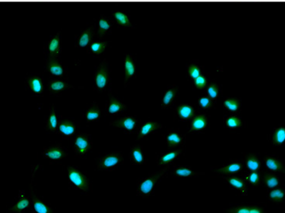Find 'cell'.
Segmentation results:
<instances>
[{
    "label": "cell",
    "mask_w": 285,
    "mask_h": 213,
    "mask_svg": "<svg viewBox=\"0 0 285 213\" xmlns=\"http://www.w3.org/2000/svg\"><path fill=\"white\" fill-rule=\"evenodd\" d=\"M163 128V126L159 122H154L153 120L146 121V122H141L139 128L136 130L135 134L136 135L138 140L148 139L150 136L156 134L158 131Z\"/></svg>",
    "instance_id": "cell-12"
},
{
    "label": "cell",
    "mask_w": 285,
    "mask_h": 213,
    "mask_svg": "<svg viewBox=\"0 0 285 213\" xmlns=\"http://www.w3.org/2000/svg\"><path fill=\"white\" fill-rule=\"evenodd\" d=\"M208 82H210V80H208V76L203 73L201 76L196 78V80H193L192 84L196 90H202L206 88Z\"/></svg>",
    "instance_id": "cell-45"
},
{
    "label": "cell",
    "mask_w": 285,
    "mask_h": 213,
    "mask_svg": "<svg viewBox=\"0 0 285 213\" xmlns=\"http://www.w3.org/2000/svg\"><path fill=\"white\" fill-rule=\"evenodd\" d=\"M128 106L117 96L108 93L106 102V114L110 116H117L124 114Z\"/></svg>",
    "instance_id": "cell-14"
},
{
    "label": "cell",
    "mask_w": 285,
    "mask_h": 213,
    "mask_svg": "<svg viewBox=\"0 0 285 213\" xmlns=\"http://www.w3.org/2000/svg\"><path fill=\"white\" fill-rule=\"evenodd\" d=\"M228 187L236 190L242 196H246L249 190L246 180L240 174H232V176H222Z\"/></svg>",
    "instance_id": "cell-16"
},
{
    "label": "cell",
    "mask_w": 285,
    "mask_h": 213,
    "mask_svg": "<svg viewBox=\"0 0 285 213\" xmlns=\"http://www.w3.org/2000/svg\"><path fill=\"white\" fill-rule=\"evenodd\" d=\"M110 87H111V80H110L108 62L104 59L100 66L96 67L93 78V90L98 94H101L110 90Z\"/></svg>",
    "instance_id": "cell-3"
},
{
    "label": "cell",
    "mask_w": 285,
    "mask_h": 213,
    "mask_svg": "<svg viewBox=\"0 0 285 213\" xmlns=\"http://www.w3.org/2000/svg\"><path fill=\"white\" fill-rule=\"evenodd\" d=\"M107 45H108V42L102 39L100 40H93L91 44L88 46V53L93 55L94 57H100V55L105 52Z\"/></svg>",
    "instance_id": "cell-42"
},
{
    "label": "cell",
    "mask_w": 285,
    "mask_h": 213,
    "mask_svg": "<svg viewBox=\"0 0 285 213\" xmlns=\"http://www.w3.org/2000/svg\"><path fill=\"white\" fill-rule=\"evenodd\" d=\"M186 68H187L188 76L189 78L192 81L196 80V78L198 77V76L204 73L202 66H200V64L194 63V62L188 63Z\"/></svg>",
    "instance_id": "cell-43"
},
{
    "label": "cell",
    "mask_w": 285,
    "mask_h": 213,
    "mask_svg": "<svg viewBox=\"0 0 285 213\" xmlns=\"http://www.w3.org/2000/svg\"><path fill=\"white\" fill-rule=\"evenodd\" d=\"M178 87L176 84L169 86L167 90L162 92V108H170L174 106L178 100Z\"/></svg>",
    "instance_id": "cell-23"
},
{
    "label": "cell",
    "mask_w": 285,
    "mask_h": 213,
    "mask_svg": "<svg viewBox=\"0 0 285 213\" xmlns=\"http://www.w3.org/2000/svg\"><path fill=\"white\" fill-rule=\"evenodd\" d=\"M40 2H42V1H44V0H40ZM45 1H46V2H48V1H50V0H45Z\"/></svg>",
    "instance_id": "cell-47"
},
{
    "label": "cell",
    "mask_w": 285,
    "mask_h": 213,
    "mask_svg": "<svg viewBox=\"0 0 285 213\" xmlns=\"http://www.w3.org/2000/svg\"><path fill=\"white\" fill-rule=\"evenodd\" d=\"M112 24H114V22H112L111 18H108L106 16L102 15L98 18L96 25V36L102 39L106 35L111 33Z\"/></svg>",
    "instance_id": "cell-29"
},
{
    "label": "cell",
    "mask_w": 285,
    "mask_h": 213,
    "mask_svg": "<svg viewBox=\"0 0 285 213\" xmlns=\"http://www.w3.org/2000/svg\"><path fill=\"white\" fill-rule=\"evenodd\" d=\"M260 172H248V170H242L241 176L245 178L248 186L250 188H258L261 186V173Z\"/></svg>",
    "instance_id": "cell-37"
},
{
    "label": "cell",
    "mask_w": 285,
    "mask_h": 213,
    "mask_svg": "<svg viewBox=\"0 0 285 213\" xmlns=\"http://www.w3.org/2000/svg\"><path fill=\"white\" fill-rule=\"evenodd\" d=\"M263 167L268 172L274 174L284 173V163L283 159L278 158L276 156L266 155L263 160Z\"/></svg>",
    "instance_id": "cell-21"
},
{
    "label": "cell",
    "mask_w": 285,
    "mask_h": 213,
    "mask_svg": "<svg viewBox=\"0 0 285 213\" xmlns=\"http://www.w3.org/2000/svg\"><path fill=\"white\" fill-rule=\"evenodd\" d=\"M224 106L226 112L228 114H240L241 104L240 98L236 97H226L224 100Z\"/></svg>",
    "instance_id": "cell-36"
},
{
    "label": "cell",
    "mask_w": 285,
    "mask_h": 213,
    "mask_svg": "<svg viewBox=\"0 0 285 213\" xmlns=\"http://www.w3.org/2000/svg\"><path fill=\"white\" fill-rule=\"evenodd\" d=\"M140 124V120L134 116L121 114L110 121V126L122 130L125 134H134L136 132Z\"/></svg>",
    "instance_id": "cell-6"
},
{
    "label": "cell",
    "mask_w": 285,
    "mask_h": 213,
    "mask_svg": "<svg viewBox=\"0 0 285 213\" xmlns=\"http://www.w3.org/2000/svg\"><path fill=\"white\" fill-rule=\"evenodd\" d=\"M129 159L131 164L144 165L148 163V156L142 150V146L135 144L131 146L129 152Z\"/></svg>",
    "instance_id": "cell-27"
},
{
    "label": "cell",
    "mask_w": 285,
    "mask_h": 213,
    "mask_svg": "<svg viewBox=\"0 0 285 213\" xmlns=\"http://www.w3.org/2000/svg\"><path fill=\"white\" fill-rule=\"evenodd\" d=\"M102 110L100 108L96 102L94 101L88 108H84L82 112V119L86 122L90 124L98 122L101 119Z\"/></svg>",
    "instance_id": "cell-22"
},
{
    "label": "cell",
    "mask_w": 285,
    "mask_h": 213,
    "mask_svg": "<svg viewBox=\"0 0 285 213\" xmlns=\"http://www.w3.org/2000/svg\"><path fill=\"white\" fill-rule=\"evenodd\" d=\"M78 130V126L74 121L68 117H59L58 128L57 132L62 138L66 140H70L76 136Z\"/></svg>",
    "instance_id": "cell-9"
},
{
    "label": "cell",
    "mask_w": 285,
    "mask_h": 213,
    "mask_svg": "<svg viewBox=\"0 0 285 213\" xmlns=\"http://www.w3.org/2000/svg\"><path fill=\"white\" fill-rule=\"evenodd\" d=\"M46 70L48 72L50 76L57 80H67V67L60 62V59L48 58L46 62Z\"/></svg>",
    "instance_id": "cell-10"
},
{
    "label": "cell",
    "mask_w": 285,
    "mask_h": 213,
    "mask_svg": "<svg viewBox=\"0 0 285 213\" xmlns=\"http://www.w3.org/2000/svg\"><path fill=\"white\" fill-rule=\"evenodd\" d=\"M70 140L74 156L78 158H86L88 154L93 149V143L90 134L86 132H77Z\"/></svg>",
    "instance_id": "cell-4"
},
{
    "label": "cell",
    "mask_w": 285,
    "mask_h": 213,
    "mask_svg": "<svg viewBox=\"0 0 285 213\" xmlns=\"http://www.w3.org/2000/svg\"><path fill=\"white\" fill-rule=\"evenodd\" d=\"M206 94L211 100L216 101L222 96V87L221 84H218L216 82L211 81L207 84L206 88H204Z\"/></svg>",
    "instance_id": "cell-41"
},
{
    "label": "cell",
    "mask_w": 285,
    "mask_h": 213,
    "mask_svg": "<svg viewBox=\"0 0 285 213\" xmlns=\"http://www.w3.org/2000/svg\"><path fill=\"white\" fill-rule=\"evenodd\" d=\"M173 172H172V176L179 178H194L198 174H202L196 173L193 172L191 166H186V165H177L173 164H172Z\"/></svg>",
    "instance_id": "cell-34"
},
{
    "label": "cell",
    "mask_w": 285,
    "mask_h": 213,
    "mask_svg": "<svg viewBox=\"0 0 285 213\" xmlns=\"http://www.w3.org/2000/svg\"><path fill=\"white\" fill-rule=\"evenodd\" d=\"M242 163H244V170L260 172L263 168V160L260 156L256 154H244Z\"/></svg>",
    "instance_id": "cell-24"
},
{
    "label": "cell",
    "mask_w": 285,
    "mask_h": 213,
    "mask_svg": "<svg viewBox=\"0 0 285 213\" xmlns=\"http://www.w3.org/2000/svg\"><path fill=\"white\" fill-rule=\"evenodd\" d=\"M174 112L176 121L188 122L197 114V110L191 104H180L174 108Z\"/></svg>",
    "instance_id": "cell-15"
},
{
    "label": "cell",
    "mask_w": 285,
    "mask_h": 213,
    "mask_svg": "<svg viewBox=\"0 0 285 213\" xmlns=\"http://www.w3.org/2000/svg\"><path fill=\"white\" fill-rule=\"evenodd\" d=\"M60 32L50 36L44 44V52L48 58L60 59L62 52V43H60Z\"/></svg>",
    "instance_id": "cell-13"
},
{
    "label": "cell",
    "mask_w": 285,
    "mask_h": 213,
    "mask_svg": "<svg viewBox=\"0 0 285 213\" xmlns=\"http://www.w3.org/2000/svg\"><path fill=\"white\" fill-rule=\"evenodd\" d=\"M261 184L266 188L268 190L280 186L283 177L279 174L272 173L261 169Z\"/></svg>",
    "instance_id": "cell-25"
},
{
    "label": "cell",
    "mask_w": 285,
    "mask_h": 213,
    "mask_svg": "<svg viewBox=\"0 0 285 213\" xmlns=\"http://www.w3.org/2000/svg\"><path fill=\"white\" fill-rule=\"evenodd\" d=\"M244 126L240 114H228L224 116V126L230 130H236Z\"/></svg>",
    "instance_id": "cell-35"
},
{
    "label": "cell",
    "mask_w": 285,
    "mask_h": 213,
    "mask_svg": "<svg viewBox=\"0 0 285 213\" xmlns=\"http://www.w3.org/2000/svg\"><path fill=\"white\" fill-rule=\"evenodd\" d=\"M59 117L60 116L56 115L55 112L54 104H52V108L50 110V114L48 116L46 121V130L49 132L56 134L58 128Z\"/></svg>",
    "instance_id": "cell-39"
},
{
    "label": "cell",
    "mask_w": 285,
    "mask_h": 213,
    "mask_svg": "<svg viewBox=\"0 0 285 213\" xmlns=\"http://www.w3.org/2000/svg\"><path fill=\"white\" fill-rule=\"evenodd\" d=\"M31 198H32V204H31L30 210L32 212L50 213L53 212V208L50 203L42 201L36 196L31 197Z\"/></svg>",
    "instance_id": "cell-38"
},
{
    "label": "cell",
    "mask_w": 285,
    "mask_h": 213,
    "mask_svg": "<svg viewBox=\"0 0 285 213\" xmlns=\"http://www.w3.org/2000/svg\"><path fill=\"white\" fill-rule=\"evenodd\" d=\"M26 88L34 96L42 97L44 96L43 78L40 74H31L26 78Z\"/></svg>",
    "instance_id": "cell-19"
},
{
    "label": "cell",
    "mask_w": 285,
    "mask_h": 213,
    "mask_svg": "<svg viewBox=\"0 0 285 213\" xmlns=\"http://www.w3.org/2000/svg\"><path fill=\"white\" fill-rule=\"evenodd\" d=\"M268 201L269 202H274L280 204L284 202L285 189L284 187H275L268 190Z\"/></svg>",
    "instance_id": "cell-40"
},
{
    "label": "cell",
    "mask_w": 285,
    "mask_h": 213,
    "mask_svg": "<svg viewBox=\"0 0 285 213\" xmlns=\"http://www.w3.org/2000/svg\"><path fill=\"white\" fill-rule=\"evenodd\" d=\"M74 88V86H70L67 80H57L54 78L48 82V88L50 94L59 96L64 91Z\"/></svg>",
    "instance_id": "cell-31"
},
{
    "label": "cell",
    "mask_w": 285,
    "mask_h": 213,
    "mask_svg": "<svg viewBox=\"0 0 285 213\" xmlns=\"http://www.w3.org/2000/svg\"><path fill=\"white\" fill-rule=\"evenodd\" d=\"M96 34V26L90 25L88 28L82 30L76 36V46L78 48H86L93 42Z\"/></svg>",
    "instance_id": "cell-18"
},
{
    "label": "cell",
    "mask_w": 285,
    "mask_h": 213,
    "mask_svg": "<svg viewBox=\"0 0 285 213\" xmlns=\"http://www.w3.org/2000/svg\"><path fill=\"white\" fill-rule=\"evenodd\" d=\"M268 140L275 146H284L285 144V126H279L268 134Z\"/></svg>",
    "instance_id": "cell-32"
},
{
    "label": "cell",
    "mask_w": 285,
    "mask_h": 213,
    "mask_svg": "<svg viewBox=\"0 0 285 213\" xmlns=\"http://www.w3.org/2000/svg\"><path fill=\"white\" fill-rule=\"evenodd\" d=\"M183 153L182 148H172L168 152L158 153L156 155V164L158 167H164L165 165L173 164L174 162L178 159Z\"/></svg>",
    "instance_id": "cell-17"
},
{
    "label": "cell",
    "mask_w": 285,
    "mask_h": 213,
    "mask_svg": "<svg viewBox=\"0 0 285 213\" xmlns=\"http://www.w3.org/2000/svg\"><path fill=\"white\" fill-rule=\"evenodd\" d=\"M188 134H202L210 128L208 116L204 112L196 114L192 119L188 121Z\"/></svg>",
    "instance_id": "cell-7"
},
{
    "label": "cell",
    "mask_w": 285,
    "mask_h": 213,
    "mask_svg": "<svg viewBox=\"0 0 285 213\" xmlns=\"http://www.w3.org/2000/svg\"><path fill=\"white\" fill-rule=\"evenodd\" d=\"M163 140L169 149L180 148L186 141L184 135L177 129L168 130L163 134Z\"/></svg>",
    "instance_id": "cell-20"
},
{
    "label": "cell",
    "mask_w": 285,
    "mask_h": 213,
    "mask_svg": "<svg viewBox=\"0 0 285 213\" xmlns=\"http://www.w3.org/2000/svg\"><path fill=\"white\" fill-rule=\"evenodd\" d=\"M226 211L231 213H264L266 212V210L259 204H242L231 207L226 210Z\"/></svg>",
    "instance_id": "cell-33"
},
{
    "label": "cell",
    "mask_w": 285,
    "mask_h": 213,
    "mask_svg": "<svg viewBox=\"0 0 285 213\" xmlns=\"http://www.w3.org/2000/svg\"><path fill=\"white\" fill-rule=\"evenodd\" d=\"M234 1H236V0H232V2H234ZM237 1H238V2H241V1H244V2H248V1H250V2H254V1H256V2H260V0H237ZM262 1H264V0H262Z\"/></svg>",
    "instance_id": "cell-46"
},
{
    "label": "cell",
    "mask_w": 285,
    "mask_h": 213,
    "mask_svg": "<svg viewBox=\"0 0 285 213\" xmlns=\"http://www.w3.org/2000/svg\"><path fill=\"white\" fill-rule=\"evenodd\" d=\"M124 72H125L124 87L126 88L128 84L130 83V80L136 76V60L132 55H126L125 60H124Z\"/></svg>",
    "instance_id": "cell-28"
},
{
    "label": "cell",
    "mask_w": 285,
    "mask_h": 213,
    "mask_svg": "<svg viewBox=\"0 0 285 213\" xmlns=\"http://www.w3.org/2000/svg\"><path fill=\"white\" fill-rule=\"evenodd\" d=\"M197 104L201 110H208L216 106V101H214L210 97L206 96H202L198 98Z\"/></svg>",
    "instance_id": "cell-44"
},
{
    "label": "cell",
    "mask_w": 285,
    "mask_h": 213,
    "mask_svg": "<svg viewBox=\"0 0 285 213\" xmlns=\"http://www.w3.org/2000/svg\"><path fill=\"white\" fill-rule=\"evenodd\" d=\"M67 173L68 188L70 190L80 191L86 196H90L92 192V188L88 178L78 166L68 165L66 168Z\"/></svg>",
    "instance_id": "cell-1"
},
{
    "label": "cell",
    "mask_w": 285,
    "mask_h": 213,
    "mask_svg": "<svg viewBox=\"0 0 285 213\" xmlns=\"http://www.w3.org/2000/svg\"><path fill=\"white\" fill-rule=\"evenodd\" d=\"M114 24H116L118 28H132V24L130 19V14L128 11L118 10H116L112 12L111 15Z\"/></svg>",
    "instance_id": "cell-30"
},
{
    "label": "cell",
    "mask_w": 285,
    "mask_h": 213,
    "mask_svg": "<svg viewBox=\"0 0 285 213\" xmlns=\"http://www.w3.org/2000/svg\"><path fill=\"white\" fill-rule=\"evenodd\" d=\"M172 164L165 165L156 173L146 178H139L136 183V196L140 197H150L154 196L155 186L160 183L163 176L170 170Z\"/></svg>",
    "instance_id": "cell-2"
},
{
    "label": "cell",
    "mask_w": 285,
    "mask_h": 213,
    "mask_svg": "<svg viewBox=\"0 0 285 213\" xmlns=\"http://www.w3.org/2000/svg\"><path fill=\"white\" fill-rule=\"evenodd\" d=\"M32 204V198H28L22 192H20L19 196H16L11 204V207L8 210L11 212H22L25 210L30 208Z\"/></svg>",
    "instance_id": "cell-26"
},
{
    "label": "cell",
    "mask_w": 285,
    "mask_h": 213,
    "mask_svg": "<svg viewBox=\"0 0 285 213\" xmlns=\"http://www.w3.org/2000/svg\"><path fill=\"white\" fill-rule=\"evenodd\" d=\"M124 163V154L120 150L110 152L96 158L97 168L102 172H115Z\"/></svg>",
    "instance_id": "cell-5"
},
{
    "label": "cell",
    "mask_w": 285,
    "mask_h": 213,
    "mask_svg": "<svg viewBox=\"0 0 285 213\" xmlns=\"http://www.w3.org/2000/svg\"><path fill=\"white\" fill-rule=\"evenodd\" d=\"M244 170V163L241 160H232L226 164L212 168V172L217 176H225L240 174Z\"/></svg>",
    "instance_id": "cell-11"
},
{
    "label": "cell",
    "mask_w": 285,
    "mask_h": 213,
    "mask_svg": "<svg viewBox=\"0 0 285 213\" xmlns=\"http://www.w3.org/2000/svg\"><path fill=\"white\" fill-rule=\"evenodd\" d=\"M42 156L49 162H58L68 156L67 149L62 144L45 146L42 154Z\"/></svg>",
    "instance_id": "cell-8"
}]
</instances>
